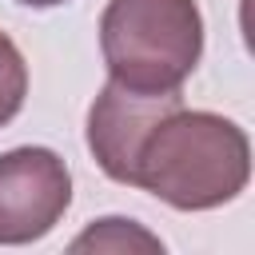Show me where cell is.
<instances>
[{
  "instance_id": "cell-1",
  "label": "cell",
  "mask_w": 255,
  "mask_h": 255,
  "mask_svg": "<svg viewBox=\"0 0 255 255\" xmlns=\"http://www.w3.org/2000/svg\"><path fill=\"white\" fill-rule=\"evenodd\" d=\"M251 179V139L219 112H167L135 155V183L175 211L231 203Z\"/></svg>"
},
{
  "instance_id": "cell-4",
  "label": "cell",
  "mask_w": 255,
  "mask_h": 255,
  "mask_svg": "<svg viewBox=\"0 0 255 255\" xmlns=\"http://www.w3.org/2000/svg\"><path fill=\"white\" fill-rule=\"evenodd\" d=\"M175 108H183L179 92H135V88L108 80L88 108V151L100 163V171L131 187L139 143Z\"/></svg>"
},
{
  "instance_id": "cell-3",
  "label": "cell",
  "mask_w": 255,
  "mask_h": 255,
  "mask_svg": "<svg viewBox=\"0 0 255 255\" xmlns=\"http://www.w3.org/2000/svg\"><path fill=\"white\" fill-rule=\"evenodd\" d=\"M72 203V171L52 147L0 151V247L44 239Z\"/></svg>"
},
{
  "instance_id": "cell-5",
  "label": "cell",
  "mask_w": 255,
  "mask_h": 255,
  "mask_svg": "<svg viewBox=\"0 0 255 255\" xmlns=\"http://www.w3.org/2000/svg\"><path fill=\"white\" fill-rule=\"evenodd\" d=\"M72 251H163V243L135 219L108 215V219H96L84 235H76Z\"/></svg>"
},
{
  "instance_id": "cell-2",
  "label": "cell",
  "mask_w": 255,
  "mask_h": 255,
  "mask_svg": "<svg viewBox=\"0 0 255 255\" xmlns=\"http://www.w3.org/2000/svg\"><path fill=\"white\" fill-rule=\"evenodd\" d=\"M108 80L135 92H179L203 56L195 0H108L100 16Z\"/></svg>"
},
{
  "instance_id": "cell-7",
  "label": "cell",
  "mask_w": 255,
  "mask_h": 255,
  "mask_svg": "<svg viewBox=\"0 0 255 255\" xmlns=\"http://www.w3.org/2000/svg\"><path fill=\"white\" fill-rule=\"evenodd\" d=\"M24 8H56V4H68V0H16Z\"/></svg>"
},
{
  "instance_id": "cell-6",
  "label": "cell",
  "mask_w": 255,
  "mask_h": 255,
  "mask_svg": "<svg viewBox=\"0 0 255 255\" xmlns=\"http://www.w3.org/2000/svg\"><path fill=\"white\" fill-rule=\"evenodd\" d=\"M28 96V64L8 32H0V128H8Z\"/></svg>"
}]
</instances>
